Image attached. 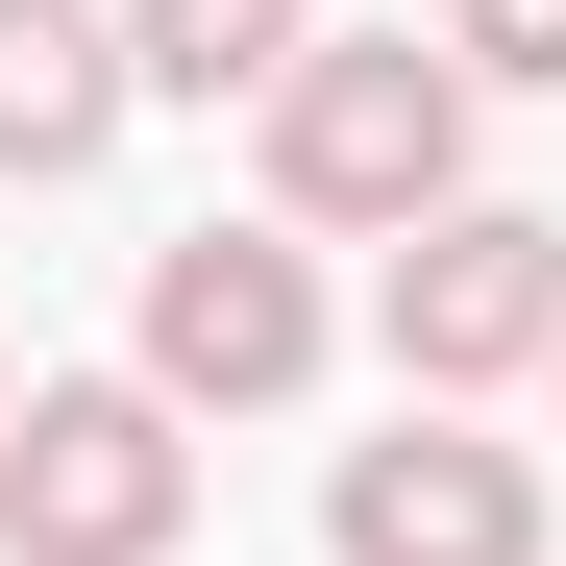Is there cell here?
Here are the masks:
<instances>
[{"mask_svg":"<svg viewBox=\"0 0 566 566\" xmlns=\"http://www.w3.org/2000/svg\"><path fill=\"white\" fill-rule=\"evenodd\" d=\"M468 99H493V74L443 25H321L296 99H271V222L296 247H419L468 198Z\"/></svg>","mask_w":566,"mask_h":566,"instance_id":"cell-1","label":"cell"},{"mask_svg":"<svg viewBox=\"0 0 566 566\" xmlns=\"http://www.w3.org/2000/svg\"><path fill=\"white\" fill-rule=\"evenodd\" d=\"M321 345H345V296H321V247L296 222H172L148 247V296H124V369L172 419H296L321 395Z\"/></svg>","mask_w":566,"mask_h":566,"instance_id":"cell-2","label":"cell"},{"mask_svg":"<svg viewBox=\"0 0 566 566\" xmlns=\"http://www.w3.org/2000/svg\"><path fill=\"white\" fill-rule=\"evenodd\" d=\"M198 542V419L148 369H50L0 443V566H172Z\"/></svg>","mask_w":566,"mask_h":566,"instance_id":"cell-3","label":"cell"},{"mask_svg":"<svg viewBox=\"0 0 566 566\" xmlns=\"http://www.w3.org/2000/svg\"><path fill=\"white\" fill-rule=\"evenodd\" d=\"M369 345H395V395L493 419L517 369H566V222L542 198H443L395 271H369Z\"/></svg>","mask_w":566,"mask_h":566,"instance_id":"cell-4","label":"cell"},{"mask_svg":"<svg viewBox=\"0 0 566 566\" xmlns=\"http://www.w3.org/2000/svg\"><path fill=\"white\" fill-rule=\"evenodd\" d=\"M321 566H542V443L395 395V443L321 468Z\"/></svg>","mask_w":566,"mask_h":566,"instance_id":"cell-5","label":"cell"},{"mask_svg":"<svg viewBox=\"0 0 566 566\" xmlns=\"http://www.w3.org/2000/svg\"><path fill=\"white\" fill-rule=\"evenodd\" d=\"M124 99H148V50H124V0H0V172H99L124 148Z\"/></svg>","mask_w":566,"mask_h":566,"instance_id":"cell-6","label":"cell"},{"mask_svg":"<svg viewBox=\"0 0 566 566\" xmlns=\"http://www.w3.org/2000/svg\"><path fill=\"white\" fill-rule=\"evenodd\" d=\"M124 50H148V99H198V124L247 99V124H271L296 50H321V0H124Z\"/></svg>","mask_w":566,"mask_h":566,"instance_id":"cell-7","label":"cell"},{"mask_svg":"<svg viewBox=\"0 0 566 566\" xmlns=\"http://www.w3.org/2000/svg\"><path fill=\"white\" fill-rule=\"evenodd\" d=\"M443 50L493 74V99H566V0H443Z\"/></svg>","mask_w":566,"mask_h":566,"instance_id":"cell-8","label":"cell"},{"mask_svg":"<svg viewBox=\"0 0 566 566\" xmlns=\"http://www.w3.org/2000/svg\"><path fill=\"white\" fill-rule=\"evenodd\" d=\"M25 395H50V369H0V443H25Z\"/></svg>","mask_w":566,"mask_h":566,"instance_id":"cell-9","label":"cell"},{"mask_svg":"<svg viewBox=\"0 0 566 566\" xmlns=\"http://www.w3.org/2000/svg\"><path fill=\"white\" fill-rule=\"evenodd\" d=\"M542 395H566V369H542Z\"/></svg>","mask_w":566,"mask_h":566,"instance_id":"cell-10","label":"cell"}]
</instances>
